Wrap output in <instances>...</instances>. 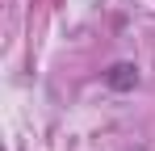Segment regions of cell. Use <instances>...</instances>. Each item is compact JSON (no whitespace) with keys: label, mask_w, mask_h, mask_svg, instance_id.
<instances>
[{"label":"cell","mask_w":155,"mask_h":151,"mask_svg":"<svg viewBox=\"0 0 155 151\" xmlns=\"http://www.w3.org/2000/svg\"><path fill=\"white\" fill-rule=\"evenodd\" d=\"M105 84L117 88V92H130V88L138 84V67H134V63H113V67L105 72Z\"/></svg>","instance_id":"obj_1"}]
</instances>
